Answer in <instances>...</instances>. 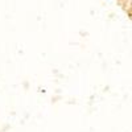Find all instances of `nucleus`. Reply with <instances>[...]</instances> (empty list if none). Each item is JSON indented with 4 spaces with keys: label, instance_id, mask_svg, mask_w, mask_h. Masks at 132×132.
<instances>
[]
</instances>
